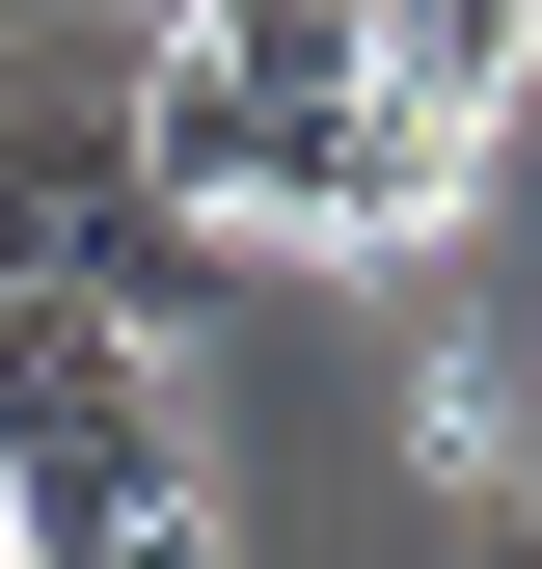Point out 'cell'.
<instances>
[{"label": "cell", "instance_id": "1", "mask_svg": "<svg viewBox=\"0 0 542 569\" xmlns=\"http://www.w3.org/2000/svg\"><path fill=\"white\" fill-rule=\"evenodd\" d=\"M136 190L218 244H434L461 163L380 109V0H190L136 54Z\"/></svg>", "mask_w": 542, "mask_h": 569}, {"label": "cell", "instance_id": "2", "mask_svg": "<svg viewBox=\"0 0 542 569\" xmlns=\"http://www.w3.org/2000/svg\"><path fill=\"white\" fill-rule=\"evenodd\" d=\"M0 299H109V326L218 299V218L136 190V54L109 28H0Z\"/></svg>", "mask_w": 542, "mask_h": 569}, {"label": "cell", "instance_id": "3", "mask_svg": "<svg viewBox=\"0 0 542 569\" xmlns=\"http://www.w3.org/2000/svg\"><path fill=\"white\" fill-rule=\"evenodd\" d=\"M190 380H163V326H109V299H0V516H28V569H109L136 516H190Z\"/></svg>", "mask_w": 542, "mask_h": 569}, {"label": "cell", "instance_id": "4", "mask_svg": "<svg viewBox=\"0 0 542 569\" xmlns=\"http://www.w3.org/2000/svg\"><path fill=\"white\" fill-rule=\"evenodd\" d=\"M515 82H542V0H380V109H406V136H461V163H489Z\"/></svg>", "mask_w": 542, "mask_h": 569}, {"label": "cell", "instance_id": "5", "mask_svg": "<svg viewBox=\"0 0 542 569\" xmlns=\"http://www.w3.org/2000/svg\"><path fill=\"white\" fill-rule=\"evenodd\" d=\"M461 569H542V488H515V461L461 488Z\"/></svg>", "mask_w": 542, "mask_h": 569}, {"label": "cell", "instance_id": "6", "mask_svg": "<svg viewBox=\"0 0 542 569\" xmlns=\"http://www.w3.org/2000/svg\"><path fill=\"white\" fill-rule=\"evenodd\" d=\"M109 569H218V488H190V516H136V542H109Z\"/></svg>", "mask_w": 542, "mask_h": 569}, {"label": "cell", "instance_id": "7", "mask_svg": "<svg viewBox=\"0 0 542 569\" xmlns=\"http://www.w3.org/2000/svg\"><path fill=\"white\" fill-rule=\"evenodd\" d=\"M0 569H28V542H0Z\"/></svg>", "mask_w": 542, "mask_h": 569}, {"label": "cell", "instance_id": "8", "mask_svg": "<svg viewBox=\"0 0 542 569\" xmlns=\"http://www.w3.org/2000/svg\"><path fill=\"white\" fill-rule=\"evenodd\" d=\"M0 542H28V516H0Z\"/></svg>", "mask_w": 542, "mask_h": 569}]
</instances>
